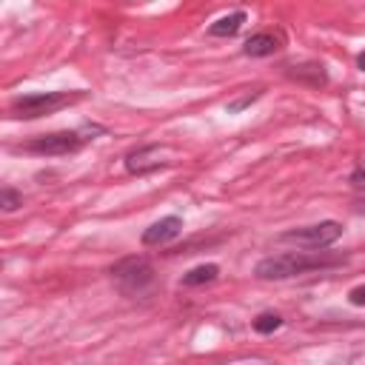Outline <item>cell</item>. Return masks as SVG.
Here are the masks:
<instances>
[{
	"label": "cell",
	"mask_w": 365,
	"mask_h": 365,
	"mask_svg": "<svg viewBox=\"0 0 365 365\" xmlns=\"http://www.w3.org/2000/svg\"><path fill=\"white\" fill-rule=\"evenodd\" d=\"M345 257L336 254H305V251H285L277 257H265L257 262V277L259 279H285V277H297L314 268H331V265H342Z\"/></svg>",
	"instance_id": "cell-1"
},
{
	"label": "cell",
	"mask_w": 365,
	"mask_h": 365,
	"mask_svg": "<svg viewBox=\"0 0 365 365\" xmlns=\"http://www.w3.org/2000/svg\"><path fill=\"white\" fill-rule=\"evenodd\" d=\"M80 94H68V91H40V94H26L20 100H14L11 106V114L14 117H26V120H34V117H43V114H51L68 103H74Z\"/></svg>",
	"instance_id": "cell-2"
},
{
	"label": "cell",
	"mask_w": 365,
	"mask_h": 365,
	"mask_svg": "<svg viewBox=\"0 0 365 365\" xmlns=\"http://www.w3.org/2000/svg\"><path fill=\"white\" fill-rule=\"evenodd\" d=\"M342 234V225L328 220V222H319V225H308V228H294V231H285L282 240L285 242H297V245H305V248H325L331 245L334 240H339Z\"/></svg>",
	"instance_id": "cell-3"
},
{
	"label": "cell",
	"mask_w": 365,
	"mask_h": 365,
	"mask_svg": "<svg viewBox=\"0 0 365 365\" xmlns=\"http://www.w3.org/2000/svg\"><path fill=\"white\" fill-rule=\"evenodd\" d=\"M114 279L120 282L123 291H140L151 282V265L148 259L143 257H128V259H120L114 268H111Z\"/></svg>",
	"instance_id": "cell-4"
},
{
	"label": "cell",
	"mask_w": 365,
	"mask_h": 365,
	"mask_svg": "<svg viewBox=\"0 0 365 365\" xmlns=\"http://www.w3.org/2000/svg\"><path fill=\"white\" fill-rule=\"evenodd\" d=\"M88 137H80L77 131H54V134H46V137H37L26 145V151H34V154H68V151H77Z\"/></svg>",
	"instance_id": "cell-5"
},
{
	"label": "cell",
	"mask_w": 365,
	"mask_h": 365,
	"mask_svg": "<svg viewBox=\"0 0 365 365\" xmlns=\"http://www.w3.org/2000/svg\"><path fill=\"white\" fill-rule=\"evenodd\" d=\"M165 154H168V148H163V145L137 148V151H131V154L125 157V168H128L131 174H145V171H151V168L165 165V163H168V160H163Z\"/></svg>",
	"instance_id": "cell-6"
},
{
	"label": "cell",
	"mask_w": 365,
	"mask_h": 365,
	"mask_svg": "<svg viewBox=\"0 0 365 365\" xmlns=\"http://www.w3.org/2000/svg\"><path fill=\"white\" fill-rule=\"evenodd\" d=\"M180 228H182L180 217H163L160 222H154L151 228L143 231V245H163V242L174 240L180 234Z\"/></svg>",
	"instance_id": "cell-7"
},
{
	"label": "cell",
	"mask_w": 365,
	"mask_h": 365,
	"mask_svg": "<svg viewBox=\"0 0 365 365\" xmlns=\"http://www.w3.org/2000/svg\"><path fill=\"white\" fill-rule=\"evenodd\" d=\"M242 48H245L248 57H268V54H274V51L279 48V37L271 34V31H262V34L248 37Z\"/></svg>",
	"instance_id": "cell-8"
},
{
	"label": "cell",
	"mask_w": 365,
	"mask_h": 365,
	"mask_svg": "<svg viewBox=\"0 0 365 365\" xmlns=\"http://www.w3.org/2000/svg\"><path fill=\"white\" fill-rule=\"evenodd\" d=\"M242 23H245V14H242V11H234V14L220 17L217 23H211L208 34H214V37H231V34H237V31H240V26H242Z\"/></svg>",
	"instance_id": "cell-9"
},
{
	"label": "cell",
	"mask_w": 365,
	"mask_h": 365,
	"mask_svg": "<svg viewBox=\"0 0 365 365\" xmlns=\"http://www.w3.org/2000/svg\"><path fill=\"white\" fill-rule=\"evenodd\" d=\"M217 274H220V268H217L214 262H208V265H197V268H191L188 274H182V285H202V282L217 279Z\"/></svg>",
	"instance_id": "cell-10"
},
{
	"label": "cell",
	"mask_w": 365,
	"mask_h": 365,
	"mask_svg": "<svg viewBox=\"0 0 365 365\" xmlns=\"http://www.w3.org/2000/svg\"><path fill=\"white\" fill-rule=\"evenodd\" d=\"M279 325H282V319H279L277 314H259V317L254 319V331H257V334H274Z\"/></svg>",
	"instance_id": "cell-11"
},
{
	"label": "cell",
	"mask_w": 365,
	"mask_h": 365,
	"mask_svg": "<svg viewBox=\"0 0 365 365\" xmlns=\"http://www.w3.org/2000/svg\"><path fill=\"white\" fill-rule=\"evenodd\" d=\"M0 197H3V211H14V208L23 205V197L17 191H11V188H3Z\"/></svg>",
	"instance_id": "cell-12"
},
{
	"label": "cell",
	"mask_w": 365,
	"mask_h": 365,
	"mask_svg": "<svg viewBox=\"0 0 365 365\" xmlns=\"http://www.w3.org/2000/svg\"><path fill=\"white\" fill-rule=\"evenodd\" d=\"M348 299H351L354 305H365V285H359V288H354V291L348 294Z\"/></svg>",
	"instance_id": "cell-13"
},
{
	"label": "cell",
	"mask_w": 365,
	"mask_h": 365,
	"mask_svg": "<svg viewBox=\"0 0 365 365\" xmlns=\"http://www.w3.org/2000/svg\"><path fill=\"white\" fill-rule=\"evenodd\" d=\"M351 180H354L356 185H365V163H362V165H359V168L351 174Z\"/></svg>",
	"instance_id": "cell-14"
},
{
	"label": "cell",
	"mask_w": 365,
	"mask_h": 365,
	"mask_svg": "<svg viewBox=\"0 0 365 365\" xmlns=\"http://www.w3.org/2000/svg\"><path fill=\"white\" fill-rule=\"evenodd\" d=\"M356 63H359V68H362V71H365V51H362V54H359V57H356Z\"/></svg>",
	"instance_id": "cell-15"
}]
</instances>
